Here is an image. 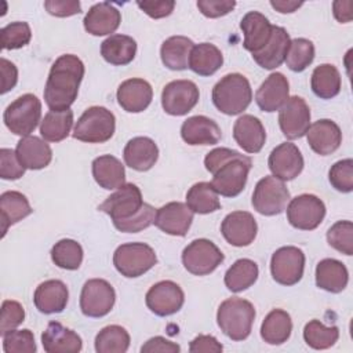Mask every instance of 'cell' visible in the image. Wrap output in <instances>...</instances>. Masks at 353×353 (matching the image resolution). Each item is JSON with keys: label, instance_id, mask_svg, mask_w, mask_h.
Wrapping results in <instances>:
<instances>
[{"label": "cell", "instance_id": "obj_1", "mask_svg": "<svg viewBox=\"0 0 353 353\" xmlns=\"http://www.w3.org/2000/svg\"><path fill=\"white\" fill-rule=\"evenodd\" d=\"M84 77V63L73 54H63L52 63L46 87L44 101L50 110H66L76 101Z\"/></svg>", "mask_w": 353, "mask_h": 353}, {"label": "cell", "instance_id": "obj_2", "mask_svg": "<svg viewBox=\"0 0 353 353\" xmlns=\"http://www.w3.org/2000/svg\"><path fill=\"white\" fill-rule=\"evenodd\" d=\"M214 106L228 114L236 116L243 113L252 101V90L245 76L229 73L223 76L212 88Z\"/></svg>", "mask_w": 353, "mask_h": 353}, {"label": "cell", "instance_id": "obj_3", "mask_svg": "<svg viewBox=\"0 0 353 353\" xmlns=\"http://www.w3.org/2000/svg\"><path fill=\"white\" fill-rule=\"evenodd\" d=\"M254 319V305L237 296L223 301L216 312V323L221 331L232 341L247 339L251 334Z\"/></svg>", "mask_w": 353, "mask_h": 353}, {"label": "cell", "instance_id": "obj_4", "mask_svg": "<svg viewBox=\"0 0 353 353\" xmlns=\"http://www.w3.org/2000/svg\"><path fill=\"white\" fill-rule=\"evenodd\" d=\"M114 130V114L103 106H91L79 117L73 138L87 143H103L113 137Z\"/></svg>", "mask_w": 353, "mask_h": 353}, {"label": "cell", "instance_id": "obj_5", "mask_svg": "<svg viewBox=\"0 0 353 353\" xmlns=\"http://www.w3.org/2000/svg\"><path fill=\"white\" fill-rule=\"evenodd\" d=\"M252 167V159L240 152L222 163L212 174L211 185L215 192L225 197H236L245 188L248 172Z\"/></svg>", "mask_w": 353, "mask_h": 353}, {"label": "cell", "instance_id": "obj_6", "mask_svg": "<svg viewBox=\"0 0 353 353\" xmlns=\"http://www.w3.org/2000/svg\"><path fill=\"white\" fill-rule=\"evenodd\" d=\"M41 117V102L33 94H23L4 110L6 127L15 135L28 137L34 131Z\"/></svg>", "mask_w": 353, "mask_h": 353}, {"label": "cell", "instance_id": "obj_7", "mask_svg": "<svg viewBox=\"0 0 353 353\" xmlns=\"http://www.w3.org/2000/svg\"><path fill=\"white\" fill-rule=\"evenodd\" d=\"M157 263L154 250L145 243H125L116 248L113 265L116 270L128 279L139 277Z\"/></svg>", "mask_w": 353, "mask_h": 353}, {"label": "cell", "instance_id": "obj_8", "mask_svg": "<svg viewBox=\"0 0 353 353\" xmlns=\"http://www.w3.org/2000/svg\"><path fill=\"white\" fill-rule=\"evenodd\" d=\"M290 190L283 181L273 175L263 176L255 185L252 193V207L262 215L273 216L281 214L290 201Z\"/></svg>", "mask_w": 353, "mask_h": 353}, {"label": "cell", "instance_id": "obj_9", "mask_svg": "<svg viewBox=\"0 0 353 353\" xmlns=\"http://www.w3.org/2000/svg\"><path fill=\"white\" fill-rule=\"evenodd\" d=\"M225 256L222 251L207 239H197L189 243L182 252V263L185 269L194 276H205L212 273Z\"/></svg>", "mask_w": 353, "mask_h": 353}, {"label": "cell", "instance_id": "obj_10", "mask_svg": "<svg viewBox=\"0 0 353 353\" xmlns=\"http://www.w3.org/2000/svg\"><path fill=\"white\" fill-rule=\"evenodd\" d=\"M143 204L139 188L134 183H124L99 204L98 210L108 214L113 223H117L135 216L142 210Z\"/></svg>", "mask_w": 353, "mask_h": 353}, {"label": "cell", "instance_id": "obj_11", "mask_svg": "<svg viewBox=\"0 0 353 353\" xmlns=\"http://www.w3.org/2000/svg\"><path fill=\"white\" fill-rule=\"evenodd\" d=\"M305 269V254L301 248L285 245L276 250L270 259V273L281 285H295L301 281Z\"/></svg>", "mask_w": 353, "mask_h": 353}, {"label": "cell", "instance_id": "obj_12", "mask_svg": "<svg viewBox=\"0 0 353 353\" xmlns=\"http://www.w3.org/2000/svg\"><path fill=\"white\" fill-rule=\"evenodd\" d=\"M116 292L103 279L87 280L80 294V309L87 317H103L113 309Z\"/></svg>", "mask_w": 353, "mask_h": 353}, {"label": "cell", "instance_id": "obj_13", "mask_svg": "<svg viewBox=\"0 0 353 353\" xmlns=\"http://www.w3.org/2000/svg\"><path fill=\"white\" fill-rule=\"evenodd\" d=\"M325 216L324 203L314 194H299L287 207V219L291 226L299 230L316 229Z\"/></svg>", "mask_w": 353, "mask_h": 353}, {"label": "cell", "instance_id": "obj_14", "mask_svg": "<svg viewBox=\"0 0 353 353\" xmlns=\"http://www.w3.org/2000/svg\"><path fill=\"white\" fill-rule=\"evenodd\" d=\"M200 92L190 80H174L161 91V106L171 116L188 114L199 102Z\"/></svg>", "mask_w": 353, "mask_h": 353}, {"label": "cell", "instance_id": "obj_15", "mask_svg": "<svg viewBox=\"0 0 353 353\" xmlns=\"http://www.w3.org/2000/svg\"><path fill=\"white\" fill-rule=\"evenodd\" d=\"M145 302L152 313L160 317H165L181 310L185 302V294L176 283L171 280H163L149 288L145 296Z\"/></svg>", "mask_w": 353, "mask_h": 353}, {"label": "cell", "instance_id": "obj_16", "mask_svg": "<svg viewBox=\"0 0 353 353\" xmlns=\"http://www.w3.org/2000/svg\"><path fill=\"white\" fill-rule=\"evenodd\" d=\"M279 125L287 139H298L306 135L310 125V109L306 101L298 95L290 97L280 108Z\"/></svg>", "mask_w": 353, "mask_h": 353}, {"label": "cell", "instance_id": "obj_17", "mask_svg": "<svg viewBox=\"0 0 353 353\" xmlns=\"http://www.w3.org/2000/svg\"><path fill=\"white\" fill-rule=\"evenodd\" d=\"M268 165L277 179L292 181L303 170V157L296 145L283 142L270 152Z\"/></svg>", "mask_w": 353, "mask_h": 353}, {"label": "cell", "instance_id": "obj_18", "mask_svg": "<svg viewBox=\"0 0 353 353\" xmlns=\"http://www.w3.org/2000/svg\"><path fill=\"white\" fill-rule=\"evenodd\" d=\"M221 232L229 244L247 247L255 240L258 225L252 214L247 211H233L223 218Z\"/></svg>", "mask_w": 353, "mask_h": 353}, {"label": "cell", "instance_id": "obj_19", "mask_svg": "<svg viewBox=\"0 0 353 353\" xmlns=\"http://www.w3.org/2000/svg\"><path fill=\"white\" fill-rule=\"evenodd\" d=\"M193 211L181 201H171L156 211L154 225L171 236H185L192 225Z\"/></svg>", "mask_w": 353, "mask_h": 353}, {"label": "cell", "instance_id": "obj_20", "mask_svg": "<svg viewBox=\"0 0 353 353\" xmlns=\"http://www.w3.org/2000/svg\"><path fill=\"white\" fill-rule=\"evenodd\" d=\"M288 92L290 84L287 77L280 72H274L270 73L256 90L255 102L261 110L272 113L280 110V108L290 98Z\"/></svg>", "mask_w": 353, "mask_h": 353}, {"label": "cell", "instance_id": "obj_21", "mask_svg": "<svg viewBox=\"0 0 353 353\" xmlns=\"http://www.w3.org/2000/svg\"><path fill=\"white\" fill-rule=\"evenodd\" d=\"M306 138L312 150L320 156L334 153L342 143L341 128L330 119H321L309 125Z\"/></svg>", "mask_w": 353, "mask_h": 353}, {"label": "cell", "instance_id": "obj_22", "mask_svg": "<svg viewBox=\"0 0 353 353\" xmlns=\"http://www.w3.org/2000/svg\"><path fill=\"white\" fill-rule=\"evenodd\" d=\"M152 98V85L139 77L128 79L117 88V102L125 112L130 113L143 112L150 105Z\"/></svg>", "mask_w": 353, "mask_h": 353}, {"label": "cell", "instance_id": "obj_23", "mask_svg": "<svg viewBox=\"0 0 353 353\" xmlns=\"http://www.w3.org/2000/svg\"><path fill=\"white\" fill-rule=\"evenodd\" d=\"M120 11L108 1L94 4L83 19L84 29L92 36H106L114 33L120 26Z\"/></svg>", "mask_w": 353, "mask_h": 353}, {"label": "cell", "instance_id": "obj_24", "mask_svg": "<svg viewBox=\"0 0 353 353\" xmlns=\"http://www.w3.org/2000/svg\"><path fill=\"white\" fill-rule=\"evenodd\" d=\"M240 28L244 33L243 47L251 54H255L261 51L270 40L273 25L263 14L258 11H250L243 17Z\"/></svg>", "mask_w": 353, "mask_h": 353}, {"label": "cell", "instance_id": "obj_25", "mask_svg": "<svg viewBox=\"0 0 353 353\" xmlns=\"http://www.w3.org/2000/svg\"><path fill=\"white\" fill-rule=\"evenodd\" d=\"M233 138L247 153H258L265 145L266 131L262 121L252 114L240 116L233 125Z\"/></svg>", "mask_w": 353, "mask_h": 353}, {"label": "cell", "instance_id": "obj_26", "mask_svg": "<svg viewBox=\"0 0 353 353\" xmlns=\"http://www.w3.org/2000/svg\"><path fill=\"white\" fill-rule=\"evenodd\" d=\"M182 139L192 146L215 145L219 142L222 132L221 127L207 116H192L182 123Z\"/></svg>", "mask_w": 353, "mask_h": 353}, {"label": "cell", "instance_id": "obj_27", "mask_svg": "<svg viewBox=\"0 0 353 353\" xmlns=\"http://www.w3.org/2000/svg\"><path fill=\"white\" fill-rule=\"evenodd\" d=\"M69 291L61 280H47L39 284L34 291L33 302L36 309L44 314L61 313L68 305Z\"/></svg>", "mask_w": 353, "mask_h": 353}, {"label": "cell", "instance_id": "obj_28", "mask_svg": "<svg viewBox=\"0 0 353 353\" xmlns=\"http://www.w3.org/2000/svg\"><path fill=\"white\" fill-rule=\"evenodd\" d=\"M41 343L47 353H77L83 347L81 338L58 321L48 323L41 334Z\"/></svg>", "mask_w": 353, "mask_h": 353}, {"label": "cell", "instance_id": "obj_29", "mask_svg": "<svg viewBox=\"0 0 353 353\" xmlns=\"http://www.w3.org/2000/svg\"><path fill=\"white\" fill-rule=\"evenodd\" d=\"M123 159L130 168L141 172L148 171L159 159V148L148 137H135L124 146Z\"/></svg>", "mask_w": 353, "mask_h": 353}, {"label": "cell", "instance_id": "obj_30", "mask_svg": "<svg viewBox=\"0 0 353 353\" xmlns=\"http://www.w3.org/2000/svg\"><path fill=\"white\" fill-rule=\"evenodd\" d=\"M290 43L291 39L287 30L281 26L273 25L270 40L261 51L252 54V58L263 69H276L285 61Z\"/></svg>", "mask_w": 353, "mask_h": 353}, {"label": "cell", "instance_id": "obj_31", "mask_svg": "<svg viewBox=\"0 0 353 353\" xmlns=\"http://www.w3.org/2000/svg\"><path fill=\"white\" fill-rule=\"evenodd\" d=\"M15 153L26 170H41L52 160V150L50 145L34 135H28L19 139Z\"/></svg>", "mask_w": 353, "mask_h": 353}, {"label": "cell", "instance_id": "obj_32", "mask_svg": "<svg viewBox=\"0 0 353 353\" xmlns=\"http://www.w3.org/2000/svg\"><path fill=\"white\" fill-rule=\"evenodd\" d=\"M349 281L346 266L334 258H325L316 266V285L332 294L342 292Z\"/></svg>", "mask_w": 353, "mask_h": 353}, {"label": "cell", "instance_id": "obj_33", "mask_svg": "<svg viewBox=\"0 0 353 353\" xmlns=\"http://www.w3.org/2000/svg\"><path fill=\"white\" fill-rule=\"evenodd\" d=\"M137 54V41L127 34H110L101 43L102 58L114 66H124L132 62Z\"/></svg>", "mask_w": 353, "mask_h": 353}, {"label": "cell", "instance_id": "obj_34", "mask_svg": "<svg viewBox=\"0 0 353 353\" xmlns=\"http://www.w3.org/2000/svg\"><path fill=\"white\" fill-rule=\"evenodd\" d=\"M92 176L95 182L106 189H119L125 182V170L119 159L110 154H103L92 161Z\"/></svg>", "mask_w": 353, "mask_h": 353}, {"label": "cell", "instance_id": "obj_35", "mask_svg": "<svg viewBox=\"0 0 353 353\" xmlns=\"http://www.w3.org/2000/svg\"><path fill=\"white\" fill-rule=\"evenodd\" d=\"M193 47L194 43L185 36L168 37L160 48L163 65L171 70H185L189 68V57Z\"/></svg>", "mask_w": 353, "mask_h": 353}, {"label": "cell", "instance_id": "obj_36", "mask_svg": "<svg viewBox=\"0 0 353 353\" xmlns=\"http://www.w3.org/2000/svg\"><path fill=\"white\" fill-rule=\"evenodd\" d=\"M32 207L25 194L17 190H7L0 196V212H1V229L3 236L7 233L11 225L22 221L32 214Z\"/></svg>", "mask_w": 353, "mask_h": 353}, {"label": "cell", "instance_id": "obj_37", "mask_svg": "<svg viewBox=\"0 0 353 353\" xmlns=\"http://www.w3.org/2000/svg\"><path fill=\"white\" fill-rule=\"evenodd\" d=\"M223 63L221 50L211 43L196 44L189 57V68L199 76L214 74Z\"/></svg>", "mask_w": 353, "mask_h": 353}, {"label": "cell", "instance_id": "obj_38", "mask_svg": "<svg viewBox=\"0 0 353 353\" xmlns=\"http://www.w3.org/2000/svg\"><path fill=\"white\" fill-rule=\"evenodd\" d=\"M291 331V316L283 309H273L261 325V336L269 345H281L287 342Z\"/></svg>", "mask_w": 353, "mask_h": 353}, {"label": "cell", "instance_id": "obj_39", "mask_svg": "<svg viewBox=\"0 0 353 353\" xmlns=\"http://www.w3.org/2000/svg\"><path fill=\"white\" fill-rule=\"evenodd\" d=\"M310 85L316 97L331 99L341 91L339 70L331 63H321L314 68L310 79Z\"/></svg>", "mask_w": 353, "mask_h": 353}, {"label": "cell", "instance_id": "obj_40", "mask_svg": "<svg viewBox=\"0 0 353 353\" xmlns=\"http://www.w3.org/2000/svg\"><path fill=\"white\" fill-rule=\"evenodd\" d=\"M73 125V112L66 110H50L40 123V134L44 141L61 142L68 138Z\"/></svg>", "mask_w": 353, "mask_h": 353}, {"label": "cell", "instance_id": "obj_41", "mask_svg": "<svg viewBox=\"0 0 353 353\" xmlns=\"http://www.w3.org/2000/svg\"><path fill=\"white\" fill-rule=\"evenodd\" d=\"M258 265L247 258L237 259L225 273V285L232 292H241L250 288L258 279Z\"/></svg>", "mask_w": 353, "mask_h": 353}, {"label": "cell", "instance_id": "obj_42", "mask_svg": "<svg viewBox=\"0 0 353 353\" xmlns=\"http://www.w3.org/2000/svg\"><path fill=\"white\" fill-rule=\"evenodd\" d=\"M186 205L196 214H211L221 208L218 193L210 182H197L186 193Z\"/></svg>", "mask_w": 353, "mask_h": 353}, {"label": "cell", "instance_id": "obj_43", "mask_svg": "<svg viewBox=\"0 0 353 353\" xmlns=\"http://www.w3.org/2000/svg\"><path fill=\"white\" fill-rule=\"evenodd\" d=\"M130 347V334L121 325L103 327L95 336L98 353H125Z\"/></svg>", "mask_w": 353, "mask_h": 353}, {"label": "cell", "instance_id": "obj_44", "mask_svg": "<svg viewBox=\"0 0 353 353\" xmlns=\"http://www.w3.org/2000/svg\"><path fill=\"white\" fill-rule=\"evenodd\" d=\"M52 262L66 270H77L83 262V248L72 239H62L51 248Z\"/></svg>", "mask_w": 353, "mask_h": 353}, {"label": "cell", "instance_id": "obj_45", "mask_svg": "<svg viewBox=\"0 0 353 353\" xmlns=\"http://www.w3.org/2000/svg\"><path fill=\"white\" fill-rule=\"evenodd\" d=\"M338 338L339 328L336 325L325 327L320 320H310L303 328L305 342L316 350H323L334 346Z\"/></svg>", "mask_w": 353, "mask_h": 353}, {"label": "cell", "instance_id": "obj_46", "mask_svg": "<svg viewBox=\"0 0 353 353\" xmlns=\"http://www.w3.org/2000/svg\"><path fill=\"white\" fill-rule=\"evenodd\" d=\"M314 59V46L310 40L298 37L291 40L285 63L292 72H303Z\"/></svg>", "mask_w": 353, "mask_h": 353}, {"label": "cell", "instance_id": "obj_47", "mask_svg": "<svg viewBox=\"0 0 353 353\" xmlns=\"http://www.w3.org/2000/svg\"><path fill=\"white\" fill-rule=\"evenodd\" d=\"M32 30L28 22H11L0 30V41L4 50H17L29 44Z\"/></svg>", "mask_w": 353, "mask_h": 353}, {"label": "cell", "instance_id": "obj_48", "mask_svg": "<svg viewBox=\"0 0 353 353\" xmlns=\"http://www.w3.org/2000/svg\"><path fill=\"white\" fill-rule=\"evenodd\" d=\"M328 244L336 251L352 255L353 254V223L350 221H338L327 232Z\"/></svg>", "mask_w": 353, "mask_h": 353}, {"label": "cell", "instance_id": "obj_49", "mask_svg": "<svg viewBox=\"0 0 353 353\" xmlns=\"http://www.w3.org/2000/svg\"><path fill=\"white\" fill-rule=\"evenodd\" d=\"M3 350L6 353H34L37 350L34 335L30 330H12L3 335Z\"/></svg>", "mask_w": 353, "mask_h": 353}, {"label": "cell", "instance_id": "obj_50", "mask_svg": "<svg viewBox=\"0 0 353 353\" xmlns=\"http://www.w3.org/2000/svg\"><path fill=\"white\" fill-rule=\"evenodd\" d=\"M328 179L338 192L350 193L353 190V160L343 159L332 164L328 171Z\"/></svg>", "mask_w": 353, "mask_h": 353}, {"label": "cell", "instance_id": "obj_51", "mask_svg": "<svg viewBox=\"0 0 353 353\" xmlns=\"http://www.w3.org/2000/svg\"><path fill=\"white\" fill-rule=\"evenodd\" d=\"M25 320L23 306L11 299H6L1 303V317H0V334L1 336L8 331L15 330Z\"/></svg>", "mask_w": 353, "mask_h": 353}, {"label": "cell", "instance_id": "obj_52", "mask_svg": "<svg viewBox=\"0 0 353 353\" xmlns=\"http://www.w3.org/2000/svg\"><path fill=\"white\" fill-rule=\"evenodd\" d=\"M154 218H156L154 207H152L150 204L145 203L142 210L135 216H132L131 219L123 221V222L113 223V225L120 232H124V233H138V232L149 228L150 225H153L154 223Z\"/></svg>", "mask_w": 353, "mask_h": 353}, {"label": "cell", "instance_id": "obj_53", "mask_svg": "<svg viewBox=\"0 0 353 353\" xmlns=\"http://www.w3.org/2000/svg\"><path fill=\"white\" fill-rule=\"evenodd\" d=\"M25 167L18 160L15 150L1 148L0 149V176L3 179L15 181L25 174Z\"/></svg>", "mask_w": 353, "mask_h": 353}, {"label": "cell", "instance_id": "obj_54", "mask_svg": "<svg viewBox=\"0 0 353 353\" xmlns=\"http://www.w3.org/2000/svg\"><path fill=\"white\" fill-rule=\"evenodd\" d=\"M236 7L234 0H199L197 8L207 18H219Z\"/></svg>", "mask_w": 353, "mask_h": 353}, {"label": "cell", "instance_id": "obj_55", "mask_svg": "<svg viewBox=\"0 0 353 353\" xmlns=\"http://www.w3.org/2000/svg\"><path fill=\"white\" fill-rule=\"evenodd\" d=\"M44 7L48 14L58 18L72 17L81 12V4L79 0H47L44 1Z\"/></svg>", "mask_w": 353, "mask_h": 353}, {"label": "cell", "instance_id": "obj_56", "mask_svg": "<svg viewBox=\"0 0 353 353\" xmlns=\"http://www.w3.org/2000/svg\"><path fill=\"white\" fill-rule=\"evenodd\" d=\"M137 6L150 18L160 19L164 17H168L175 7L174 0H145V1H137Z\"/></svg>", "mask_w": 353, "mask_h": 353}, {"label": "cell", "instance_id": "obj_57", "mask_svg": "<svg viewBox=\"0 0 353 353\" xmlns=\"http://www.w3.org/2000/svg\"><path fill=\"white\" fill-rule=\"evenodd\" d=\"M239 152L229 149V148H216L214 150H211L210 153H207L205 159H204V165L205 170L211 174H214L216 171V168L225 163L226 160H229L230 157L236 156Z\"/></svg>", "mask_w": 353, "mask_h": 353}, {"label": "cell", "instance_id": "obj_58", "mask_svg": "<svg viewBox=\"0 0 353 353\" xmlns=\"http://www.w3.org/2000/svg\"><path fill=\"white\" fill-rule=\"evenodd\" d=\"M179 350H181L179 345L165 339L164 336L150 338L141 347L142 353H156V352H160V353H178Z\"/></svg>", "mask_w": 353, "mask_h": 353}, {"label": "cell", "instance_id": "obj_59", "mask_svg": "<svg viewBox=\"0 0 353 353\" xmlns=\"http://www.w3.org/2000/svg\"><path fill=\"white\" fill-rule=\"evenodd\" d=\"M222 350H223V346L212 335H199L189 345L190 353H200V352L219 353Z\"/></svg>", "mask_w": 353, "mask_h": 353}, {"label": "cell", "instance_id": "obj_60", "mask_svg": "<svg viewBox=\"0 0 353 353\" xmlns=\"http://www.w3.org/2000/svg\"><path fill=\"white\" fill-rule=\"evenodd\" d=\"M0 68H1V94H6L15 87L18 81V70H17V66L6 58L0 59Z\"/></svg>", "mask_w": 353, "mask_h": 353}, {"label": "cell", "instance_id": "obj_61", "mask_svg": "<svg viewBox=\"0 0 353 353\" xmlns=\"http://www.w3.org/2000/svg\"><path fill=\"white\" fill-rule=\"evenodd\" d=\"M352 7H353L352 1H334L332 12H334V17L336 18V21L341 23L350 22L352 21Z\"/></svg>", "mask_w": 353, "mask_h": 353}, {"label": "cell", "instance_id": "obj_62", "mask_svg": "<svg viewBox=\"0 0 353 353\" xmlns=\"http://www.w3.org/2000/svg\"><path fill=\"white\" fill-rule=\"evenodd\" d=\"M303 3H301V1H291V0H272L270 1V6L274 8V10H277L279 12H281V14H287V12H294V11H296L301 6H302Z\"/></svg>", "mask_w": 353, "mask_h": 353}]
</instances>
